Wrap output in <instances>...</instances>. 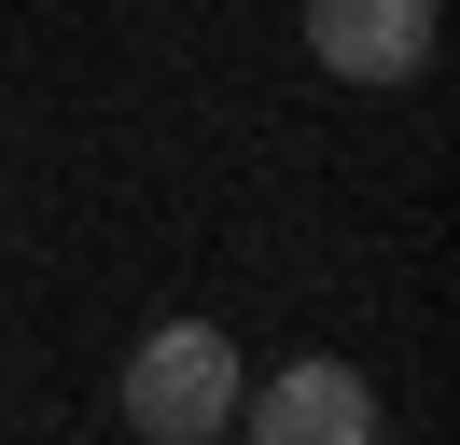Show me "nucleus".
Here are the masks:
<instances>
[{
	"instance_id": "7ed1b4c3",
	"label": "nucleus",
	"mask_w": 460,
	"mask_h": 445,
	"mask_svg": "<svg viewBox=\"0 0 460 445\" xmlns=\"http://www.w3.org/2000/svg\"><path fill=\"white\" fill-rule=\"evenodd\" d=\"M447 0H307V56L335 83H419Z\"/></svg>"
},
{
	"instance_id": "f257e3e1",
	"label": "nucleus",
	"mask_w": 460,
	"mask_h": 445,
	"mask_svg": "<svg viewBox=\"0 0 460 445\" xmlns=\"http://www.w3.org/2000/svg\"><path fill=\"white\" fill-rule=\"evenodd\" d=\"M237 334L224 320H154L140 348H126V432H154V445H209V432H237Z\"/></svg>"
},
{
	"instance_id": "f03ea898",
	"label": "nucleus",
	"mask_w": 460,
	"mask_h": 445,
	"mask_svg": "<svg viewBox=\"0 0 460 445\" xmlns=\"http://www.w3.org/2000/svg\"><path fill=\"white\" fill-rule=\"evenodd\" d=\"M237 432H265V445H376V376L335 362V348H307L265 389H237Z\"/></svg>"
}]
</instances>
